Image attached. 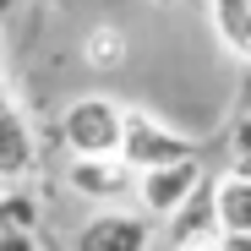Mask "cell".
Masks as SVG:
<instances>
[{
	"label": "cell",
	"mask_w": 251,
	"mask_h": 251,
	"mask_svg": "<svg viewBox=\"0 0 251 251\" xmlns=\"http://www.w3.org/2000/svg\"><path fill=\"white\" fill-rule=\"evenodd\" d=\"M120 131H126V104L109 93H82L60 109V142L71 158H109L120 153Z\"/></svg>",
	"instance_id": "6da1fadb"
},
{
	"label": "cell",
	"mask_w": 251,
	"mask_h": 251,
	"mask_svg": "<svg viewBox=\"0 0 251 251\" xmlns=\"http://www.w3.org/2000/svg\"><path fill=\"white\" fill-rule=\"evenodd\" d=\"M186 158H202L197 142L175 126H164L158 115L148 109H126V131H120V164L131 175H148V170H164V164H186Z\"/></svg>",
	"instance_id": "7a4b0ae2"
},
{
	"label": "cell",
	"mask_w": 251,
	"mask_h": 251,
	"mask_svg": "<svg viewBox=\"0 0 251 251\" xmlns=\"http://www.w3.org/2000/svg\"><path fill=\"white\" fill-rule=\"evenodd\" d=\"M158 224L137 207H99V213L82 219L71 251H153Z\"/></svg>",
	"instance_id": "3957f363"
},
{
	"label": "cell",
	"mask_w": 251,
	"mask_h": 251,
	"mask_svg": "<svg viewBox=\"0 0 251 251\" xmlns=\"http://www.w3.org/2000/svg\"><path fill=\"white\" fill-rule=\"evenodd\" d=\"M207 180V170H202V158H186V164H164V170H148V175H137V191H131V207L137 213H148L153 224H164L175 213V207L197 191Z\"/></svg>",
	"instance_id": "277c9868"
},
{
	"label": "cell",
	"mask_w": 251,
	"mask_h": 251,
	"mask_svg": "<svg viewBox=\"0 0 251 251\" xmlns=\"http://www.w3.org/2000/svg\"><path fill=\"white\" fill-rule=\"evenodd\" d=\"M66 186H71L82 202L126 207L131 191H137V175L120 164V153H109V158H71V164H66Z\"/></svg>",
	"instance_id": "5b68a950"
},
{
	"label": "cell",
	"mask_w": 251,
	"mask_h": 251,
	"mask_svg": "<svg viewBox=\"0 0 251 251\" xmlns=\"http://www.w3.org/2000/svg\"><path fill=\"white\" fill-rule=\"evenodd\" d=\"M38 164V142H33V126L22 115V104L11 99L6 76H0V186H22Z\"/></svg>",
	"instance_id": "8992f818"
},
{
	"label": "cell",
	"mask_w": 251,
	"mask_h": 251,
	"mask_svg": "<svg viewBox=\"0 0 251 251\" xmlns=\"http://www.w3.org/2000/svg\"><path fill=\"white\" fill-rule=\"evenodd\" d=\"M207 22H213V38L224 44V55L251 66V0H207Z\"/></svg>",
	"instance_id": "52a82bcc"
},
{
	"label": "cell",
	"mask_w": 251,
	"mask_h": 251,
	"mask_svg": "<svg viewBox=\"0 0 251 251\" xmlns=\"http://www.w3.org/2000/svg\"><path fill=\"white\" fill-rule=\"evenodd\" d=\"M213 186V213H219V229L224 235H251V180L224 170L207 180Z\"/></svg>",
	"instance_id": "ba28073f"
},
{
	"label": "cell",
	"mask_w": 251,
	"mask_h": 251,
	"mask_svg": "<svg viewBox=\"0 0 251 251\" xmlns=\"http://www.w3.org/2000/svg\"><path fill=\"white\" fill-rule=\"evenodd\" d=\"M126 33L115 27V22H93L88 33H82V66L88 71H120L126 66Z\"/></svg>",
	"instance_id": "9c48e42d"
},
{
	"label": "cell",
	"mask_w": 251,
	"mask_h": 251,
	"mask_svg": "<svg viewBox=\"0 0 251 251\" xmlns=\"http://www.w3.org/2000/svg\"><path fill=\"white\" fill-rule=\"evenodd\" d=\"M44 207L27 186H0V235H38Z\"/></svg>",
	"instance_id": "30bf717a"
},
{
	"label": "cell",
	"mask_w": 251,
	"mask_h": 251,
	"mask_svg": "<svg viewBox=\"0 0 251 251\" xmlns=\"http://www.w3.org/2000/svg\"><path fill=\"white\" fill-rule=\"evenodd\" d=\"M246 148H251V109L235 120V131H229V153H246Z\"/></svg>",
	"instance_id": "8fae6325"
},
{
	"label": "cell",
	"mask_w": 251,
	"mask_h": 251,
	"mask_svg": "<svg viewBox=\"0 0 251 251\" xmlns=\"http://www.w3.org/2000/svg\"><path fill=\"white\" fill-rule=\"evenodd\" d=\"M0 251H38L33 235H0Z\"/></svg>",
	"instance_id": "7c38bea8"
},
{
	"label": "cell",
	"mask_w": 251,
	"mask_h": 251,
	"mask_svg": "<svg viewBox=\"0 0 251 251\" xmlns=\"http://www.w3.org/2000/svg\"><path fill=\"white\" fill-rule=\"evenodd\" d=\"M229 170H235V175H246V180H251V148H246V153H235V158H229Z\"/></svg>",
	"instance_id": "4fadbf2b"
},
{
	"label": "cell",
	"mask_w": 251,
	"mask_h": 251,
	"mask_svg": "<svg viewBox=\"0 0 251 251\" xmlns=\"http://www.w3.org/2000/svg\"><path fill=\"white\" fill-rule=\"evenodd\" d=\"M17 6H22V0H0V22H11V17H17Z\"/></svg>",
	"instance_id": "5bb4252c"
}]
</instances>
